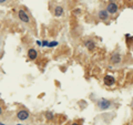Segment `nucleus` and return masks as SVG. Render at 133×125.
Masks as SVG:
<instances>
[{
    "mask_svg": "<svg viewBox=\"0 0 133 125\" xmlns=\"http://www.w3.org/2000/svg\"><path fill=\"white\" fill-rule=\"evenodd\" d=\"M29 116H30V114L27 110H20L17 113V119L19 121H26V119H29Z\"/></svg>",
    "mask_w": 133,
    "mask_h": 125,
    "instance_id": "nucleus-2",
    "label": "nucleus"
},
{
    "mask_svg": "<svg viewBox=\"0 0 133 125\" xmlns=\"http://www.w3.org/2000/svg\"><path fill=\"white\" fill-rule=\"evenodd\" d=\"M131 108H132V110H133V101H132V103H131Z\"/></svg>",
    "mask_w": 133,
    "mask_h": 125,
    "instance_id": "nucleus-16",
    "label": "nucleus"
},
{
    "mask_svg": "<svg viewBox=\"0 0 133 125\" xmlns=\"http://www.w3.org/2000/svg\"><path fill=\"white\" fill-rule=\"evenodd\" d=\"M0 125H3V124H2V123H0Z\"/></svg>",
    "mask_w": 133,
    "mask_h": 125,
    "instance_id": "nucleus-17",
    "label": "nucleus"
},
{
    "mask_svg": "<svg viewBox=\"0 0 133 125\" xmlns=\"http://www.w3.org/2000/svg\"><path fill=\"white\" fill-rule=\"evenodd\" d=\"M98 106L100 110L104 111V110H108V108L111 106V102L109 100H105V99H101L98 101Z\"/></svg>",
    "mask_w": 133,
    "mask_h": 125,
    "instance_id": "nucleus-1",
    "label": "nucleus"
},
{
    "mask_svg": "<svg viewBox=\"0 0 133 125\" xmlns=\"http://www.w3.org/2000/svg\"><path fill=\"white\" fill-rule=\"evenodd\" d=\"M98 17L101 19V20H107L109 18V13H108L107 10H100L98 13Z\"/></svg>",
    "mask_w": 133,
    "mask_h": 125,
    "instance_id": "nucleus-9",
    "label": "nucleus"
},
{
    "mask_svg": "<svg viewBox=\"0 0 133 125\" xmlns=\"http://www.w3.org/2000/svg\"><path fill=\"white\" fill-rule=\"evenodd\" d=\"M55 45H58V42H55V41H53V42H50V43H48V45H47V47L52 48V47H55Z\"/></svg>",
    "mask_w": 133,
    "mask_h": 125,
    "instance_id": "nucleus-11",
    "label": "nucleus"
},
{
    "mask_svg": "<svg viewBox=\"0 0 133 125\" xmlns=\"http://www.w3.org/2000/svg\"><path fill=\"white\" fill-rule=\"evenodd\" d=\"M84 45L87 47V49L89 51H93L94 48H96V43H94V41L91 40V39H88V40L84 41Z\"/></svg>",
    "mask_w": 133,
    "mask_h": 125,
    "instance_id": "nucleus-6",
    "label": "nucleus"
},
{
    "mask_svg": "<svg viewBox=\"0 0 133 125\" xmlns=\"http://www.w3.org/2000/svg\"><path fill=\"white\" fill-rule=\"evenodd\" d=\"M28 57H29L30 60H36L38 57V53L35 49H29L28 50Z\"/></svg>",
    "mask_w": 133,
    "mask_h": 125,
    "instance_id": "nucleus-8",
    "label": "nucleus"
},
{
    "mask_svg": "<svg viewBox=\"0 0 133 125\" xmlns=\"http://www.w3.org/2000/svg\"><path fill=\"white\" fill-rule=\"evenodd\" d=\"M5 1H6V0H0V3H3Z\"/></svg>",
    "mask_w": 133,
    "mask_h": 125,
    "instance_id": "nucleus-13",
    "label": "nucleus"
},
{
    "mask_svg": "<svg viewBox=\"0 0 133 125\" xmlns=\"http://www.w3.org/2000/svg\"><path fill=\"white\" fill-rule=\"evenodd\" d=\"M1 113H2V108H0V115H1Z\"/></svg>",
    "mask_w": 133,
    "mask_h": 125,
    "instance_id": "nucleus-14",
    "label": "nucleus"
},
{
    "mask_svg": "<svg viewBox=\"0 0 133 125\" xmlns=\"http://www.w3.org/2000/svg\"><path fill=\"white\" fill-rule=\"evenodd\" d=\"M118 10H119L118 5H116L115 2H113V1L109 3V5H108V7H107L108 13H111V15H114V13H116V12H118Z\"/></svg>",
    "mask_w": 133,
    "mask_h": 125,
    "instance_id": "nucleus-3",
    "label": "nucleus"
},
{
    "mask_svg": "<svg viewBox=\"0 0 133 125\" xmlns=\"http://www.w3.org/2000/svg\"><path fill=\"white\" fill-rule=\"evenodd\" d=\"M71 125H79V124H78V123H72Z\"/></svg>",
    "mask_w": 133,
    "mask_h": 125,
    "instance_id": "nucleus-15",
    "label": "nucleus"
},
{
    "mask_svg": "<svg viewBox=\"0 0 133 125\" xmlns=\"http://www.w3.org/2000/svg\"><path fill=\"white\" fill-rule=\"evenodd\" d=\"M18 18L20 19L22 22H26V23H28V22H30V19H29V16L27 15V12L24 11V10H19L18 11Z\"/></svg>",
    "mask_w": 133,
    "mask_h": 125,
    "instance_id": "nucleus-4",
    "label": "nucleus"
},
{
    "mask_svg": "<svg viewBox=\"0 0 133 125\" xmlns=\"http://www.w3.org/2000/svg\"><path fill=\"white\" fill-rule=\"evenodd\" d=\"M46 117L49 119H52V117H53V115H52V113H50V112H47L46 113Z\"/></svg>",
    "mask_w": 133,
    "mask_h": 125,
    "instance_id": "nucleus-12",
    "label": "nucleus"
},
{
    "mask_svg": "<svg viewBox=\"0 0 133 125\" xmlns=\"http://www.w3.org/2000/svg\"><path fill=\"white\" fill-rule=\"evenodd\" d=\"M63 15V8L60 6H57L54 8V16L55 17H61Z\"/></svg>",
    "mask_w": 133,
    "mask_h": 125,
    "instance_id": "nucleus-10",
    "label": "nucleus"
},
{
    "mask_svg": "<svg viewBox=\"0 0 133 125\" xmlns=\"http://www.w3.org/2000/svg\"><path fill=\"white\" fill-rule=\"evenodd\" d=\"M111 62L114 64H118L121 62V55H120V53L118 52H114L112 54V57H111Z\"/></svg>",
    "mask_w": 133,
    "mask_h": 125,
    "instance_id": "nucleus-7",
    "label": "nucleus"
},
{
    "mask_svg": "<svg viewBox=\"0 0 133 125\" xmlns=\"http://www.w3.org/2000/svg\"><path fill=\"white\" fill-rule=\"evenodd\" d=\"M103 82L107 86H111V85H113L114 83H115V79L113 78V76H111V75H105L104 76Z\"/></svg>",
    "mask_w": 133,
    "mask_h": 125,
    "instance_id": "nucleus-5",
    "label": "nucleus"
}]
</instances>
